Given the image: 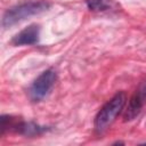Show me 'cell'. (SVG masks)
<instances>
[{"instance_id":"5b68a950","label":"cell","mask_w":146,"mask_h":146,"mask_svg":"<svg viewBox=\"0 0 146 146\" xmlns=\"http://www.w3.org/2000/svg\"><path fill=\"white\" fill-rule=\"evenodd\" d=\"M39 35H40L39 26L36 24H32L26 29L22 30L19 33H17L13 39V43L16 46L34 44L39 41Z\"/></svg>"},{"instance_id":"6da1fadb","label":"cell","mask_w":146,"mask_h":146,"mask_svg":"<svg viewBox=\"0 0 146 146\" xmlns=\"http://www.w3.org/2000/svg\"><path fill=\"white\" fill-rule=\"evenodd\" d=\"M125 94L123 91H120L102 107V110L98 112L95 119V129L97 132L104 131L108 125H111L114 122L117 115L122 112L125 105Z\"/></svg>"},{"instance_id":"7a4b0ae2","label":"cell","mask_w":146,"mask_h":146,"mask_svg":"<svg viewBox=\"0 0 146 146\" xmlns=\"http://www.w3.org/2000/svg\"><path fill=\"white\" fill-rule=\"evenodd\" d=\"M49 3L46 1H31L26 2L16 7H13L8 9L2 18V26L3 27H9L13 26L14 24L30 17L33 15H38L40 13H43L49 8Z\"/></svg>"},{"instance_id":"277c9868","label":"cell","mask_w":146,"mask_h":146,"mask_svg":"<svg viewBox=\"0 0 146 146\" xmlns=\"http://www.w3.org/2000/svg\"><path fill=\"white\" fill-rule=\"evenodd\" d=\"M145 103H146V80L140 83V86L138 87V89L136 90L133 96L131 97V99L129 102L128 110L125 112V116H124L125 120L130 121V120L135 119L141 111Z\"/></svg>"},{"instance_id":"8992f818","label":"cell","mask_w":146,"mask_h":146,"mask_svg":"<svg viewBox=\"0 0 146 146\" xmlns=\"http://www.w3.org/2000/svg\"><path fill=\"white\" fill-rule=\"evenodd\" d=\"M87 6L90 10L94 11H103L107 10L112 7V0H87Z\"/></svg>"},{"instance_id":"3957f363","label":"cell","mask_w":146,"mask_h":146,"mask_svg":"<svg viewBox=\"0 0 146 146\" xmlns=\"http://www.w3.org/2000/svg\"><path fill=\"white\" fill-rule=\"evenodd\" d=\"M56 79H57V75L54 70H47L43 73H41L36 78V80L32 83L29 90L30 98L34 102H39L43 99L52 89L56 82Z\"/></svg>"}]
</instances>
